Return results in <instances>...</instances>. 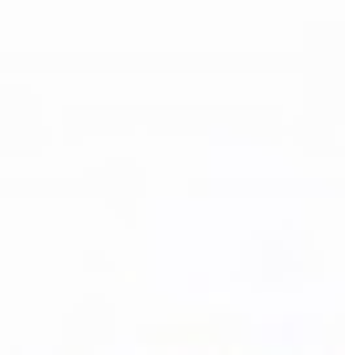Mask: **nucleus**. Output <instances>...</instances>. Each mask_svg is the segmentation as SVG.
I'll return each mask as SVG.
<instances>
[]
</instances>
